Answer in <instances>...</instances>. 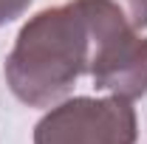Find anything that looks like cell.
I'll use <instances>...</instances> for the list:
<instances>
[{"label": "cell", "mask_w": 147, "mask_h": 144, "mask_svg": "<svg viewBox=\"0 0 147 144\" xmlns=\"http://www.w3.org/2000/svg\"><path fill=\"white\" fill-rule=\"evenodd\" d=\"M136 110L122 96L62 99L34 127V144H136Z\"/></svg>", "instance_id": "obj_3"}, {"label": "cell", "mask_w": 147, "mask_h": 144, "mask_svg": "<svg viewBox=\"0 0 147 144\" xmlns=\"http://www.w3.org/2000/svg\"><path fill=\"white\" fill-rule=\"evenodd\" d=\"M91 28V73L96 90L139 99L147 93V37L102 0H76Z\"/></svg>", "instance_id": "obj_2"}, {"label": "cell", "mask_w": 147, "mask_h": 144, "mask_svg": "<svg viewBox=\"0 0 147 144\" xmlns=\"http://www.w3.org/2000/svg\"><path fill=\"white\" fill-rule=\"evenodd\" d=\"M91 68V28L82 6L71 0L42 9L20 28L6 57V82L28 108L62 102Z\"/></svg>", "instance_id": "obj_1"}, {"label": "cell", "mask_w": 147, "mask_h": 144, "mask_svg": "<svg viewBox=\"0 0 147 144\" xmlns=\"http://www.w3.org/2000/svg\"><path fill=\"white\" fill-rule=\"evenodd\" d=\"M28 6H31V0H0V26L17 20Z\"/></svg>", "instance_id": "obj_5"}, {"label": "cell", "mask_w": 147, "mask_h": 144, "mask_svg": "<svg viewBox=\"0 0 147 144\" xmlns=\"http://www.w3.org/2000/svg\"><path fill=\"white\" fill-rule=\"evenodd\" d=\"M110 9H116L136 31L147 28V0H102Z\"/></svg>", "instance_id": "obj_4"}]
</instances>
